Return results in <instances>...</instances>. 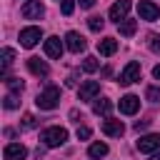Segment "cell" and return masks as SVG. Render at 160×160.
<instances>
[{"label": "cell", "instance_id": "cell-14", "mask_svg": "<svg viewBox=\"0 0 160 160\" xmlns=\"http://www.w3.org/2000/svg\"><path fill=\"white\" fill-rule=\"evenodd\" d=\"M28 70H30L32 75H38V78H48V72H50L48 62L40 60V58H28Z\"/></svg>", "mask_w": 160, "mask_h": 160}, {"label": "cell", "instance_id": "cell-31", "mask_svg": "<svg viewBox=\"0 0 160 160\" xmlns=\"http://www.w3.org/2000/svg\"><path fill=\"white\" fill-rule=\"evenodd\" d=\"M148 125H150V122H148V120H138V122H135V130H138V132H140V130H145V128H148Z\"/></svg>", "mask_w": 160, "mask_h": 160}, {"label": "cell", "instance_id": "cell-4", "mask_svg": "<svg viewBox=\"0 0 160 160\" xmlns=\"http://www.w3.org/2000/svg\"><path fill=\"white\" fill-rule=\"evenodd\" d=\"M138 12H140V20H148V22H155L160 18V8L150 0H140L138 2Z\"/></svg>", "mask_w": 160, "mask_h": 160}, {"label": "cell", "instance_id": "cell-30", "mask_svg": "<svg viewBox=\"0 0 160 160\" xmlns=\"http://www.w3.org/2000/svg\"><path fill=\"white\" fill-rule=\"evenodd\" d=\"M78 2H80V8L90 10V8H95V2H98V0H78Z\"/></svg>", "mask_w": 160, "mask_h": 160}, {"label": "cell", "instance_id": "cell-6", "mask_svg": "<svg viewBox=\"0 0 160 160\" xmlns=\"http://www.w3.org/2000/svg\"><path fill=\"white\" fill-rule=\"evenodd\" d=\"M40 40H42V30L40 28H25V30H20V45L22 48H35Z\"/></svg>", "mask_w": 160, "mask_h": 160}, {"label": "cell", "instance_id": "cell-27", "mask_svg": "<svg viewBox=\"0 0 160 160\" xmlns=\"http://www.w3.org/2000/svg\"><path fill=\"white\" fill-rule=\"evenodd\" d=\"M148 45H150V50H152V52H158V55H160V35L150 32V35H148Z\"/></svg>", "mask_w": 160, "mask_h": 160}, {"label": "cell", "instance_id": "cell-18", "mask_svg": "<svg viewBox=\"0 0 160 160\" xmlns=\"http://www.w3.org/2000/svg\"><path fill=\"white\" fill-rule=\"evenodd\" d=\"M88 155H90L92 160H98V158H105V155H108V145H105V142H92V145L88 148Z\"/></svg>", "mask_w": 160, "mask_h": 160}, {"label": "cell", "instance_id": "cell-24", "mask_svg": "<svg viewBox=\"0 0 160 160\" xmlns=\"http://www.w3.org/2000/svg\"><path fill=\"white\" fill-rule=\"evenodd\" d=\"M145 98H148L150 102H160V85H150V88L145 90Z\"/></svg>", "mask_w": 160, "mask_h": 160}, {"label": "cell", "instance_id": "cell-3", "mask_svg": "<svg viewBox=\"0 0 160 160\" xmlns=\"http://www.w3.org/2000/svg\"><path fill=\"white\" fill-rule=\"evenodd\" d=\"M22 18L25 20H40L42 15H45V5L40 2V0H28L25 5H22Z\"/></svg>", "mask_w": 160, "mask_h": 160}, {"label": "cell", "instance_id": "cell-28", "mask_svg": "<svg viewBox=\"0 0 160 160\" xmlns=\"http://www.w3.org/2000/svg\"><path fill=\"white\" fill-rule=\"evenodd\" d=\"M60 10H62V15H72V10H75V0H62Z\"/></svg>", "mask_w": 160, "mask_h": 160}, {"label": "cell", "instance_id": "cell-9", "mask_svg": "<svg viewBox=\"0 0 160 160\" xmlns=\"http://www.w3.org/2000/svg\"><path fill=\"white\" fill-rule=\"evenodd\" d=\"M130 8H132V2L130 0H118V2H112V8H110V20H115V22H122L125 20V15L130 12Z\"/></svg>", "mask_w": 160, "mask_h": 160}, {"label": "cell", "instance_id": "cell-32", "mask_svg": "<svg viewBox=\"0 0 160 160\" xmlns=\"http://www.w3.org/2000/svg\"><path fill=\"white\" fill-rule=\"evenodd\" d=\"M152 75H155V78L160 80V65H155V68H152Z\"/></svg>", "mask_w": 160, "mask_h": 160}, {"label": "cell", "instance_id": "cell-25", "mask_svg": "<svg viewBox=\"0 0 160 160\" xmlns=\"http://www.w3.org/2000/svg\"><path fill=\"white\" fill-rule=\"evenodd\" d=\"M20 125H22V130H32V128L38 125V118H35L32 112H25V118H22V122H20Z\"/></svg>", "mask_w": 160, "mask_h": 160}, {"label": "cell", "instance_id": "cell-8", "mask_svg": "<svg viewBox=\"0 0 160 160\" xmlns=\"http://www.w3.org/2000/svg\"><path fill=\"white\" fill-rule=\"evenodd\" d=\"M138 150H140V152H155V150H160V132L142 135V138L138 140Z\"/></svg>", "mask_w": 160, "mask_h": 160}, {"label": "cell", "instance_id": "cell-5", "mask_svg": "<svg viewBox=\"0 0 160 160\" xmlns=\"http://www.w3.org/2000/svg\"><path fill=\"white\" fill-rule=\"evenodd\" d=\"M120 85H132L135 80H140V62H135V60H130L125 68H122V72H120Z\"/></svg>", "mask_w": 160, "mask_h": 160}, {"label": "cell", "instance_id": "cell-7", "mask_svg": "<svg viewBox=\"0 0 160 160\" xmlns=\"http://www.w3.org/2000/svg\"><path fill=\"white\" fill-rule=\"evenodd\" d=\"M98 95H100V82H95V80H88V82H82V85H80V90H78V98H80V102L95 100Z\"/></svg>", "mask_w": 160, "mask_h": 160}, {"label": "cell", "instance_id": "cell-20", "mask_svg": "<svg viewBox=\"0 0 160 160\" xmlns=\"http://www.w3.org/2000/svg\"><path fill=\"white\" fill-rule=\"evenodd\" d=\"M0 58H2V72H8V68L15 62V50H12V48H2Z\"/></svg>", "mask_w": 160, "mask_h": 160}, {"label": "cell", "instance_id": "cell-2", "mask_svg": "<svg viewBox=\"0 0 160 160\" xmlns=\"http://www.w3.org/2000/svg\"><path fill=\"white\" fill-rule=\"evenodd\" d=\"M40 140L45 142V148H60V145H65V140H68V130L60 128V125L45 128V130L40 132Z\"/></svg>", "mask_w": 160, "mask_h": 160}, {"label": "cell", "instance_id": "cell-17", "mask_svg": "<svg viewBox=\"0 0 160 160\" xmlns=\"http://www.w3.org/2000/svg\"><path fill=\"white\" fill-rule=\"evenodd\" d=\"M110 110H112V102L110 100H105V98H100V100H95V105H92V112L95 115H110Z\"/></svg>", "mask_w": 160, "mask_h": 160}, {"label": "cell", "instance_id": "cell-10", "mask_svg": "<svg viewBox=\"0 0 160 160\" xmlns=\"http://www.w3.org/2000/svg\"><path fill=\"white\" fill-rule=\"evenodd\" d=\"M2 158L5 160H25L28 158V148L20 145V142H8L5 150H2Z\"/></svg>", "mask_w": 160, "mask_h": 160}, {"label": "cell", "instance_id": "cell-33", "mask_svg": "<svg viewBox=\"0 0 160 160\" xmlns=\"http://www.w3.org/2000/svg\"><path fill=\"white\" fill-rule=\"evenodd\" d=\"M150 160H160V152H158V155H152V158H150Z\"/></svg>", "mask_w": 160, "mask_h": 160}, {"label": "cell", "instance_id": "cell-12", "mask_svg": "<svg viewBox=\"0 0 160 160\" xmlns=\"http://www.w3.org/2000/svg\"><path fill=\"white\" fill-rule=\"evenodd\" d=\"M138 110H140V98H138V95H125V98H120V112L135 115Z\"/></svg>", "mask_w": 160, "mask_h": 160}, {"label": "cell", "instance_id": "cell-23", "mask_svg": "<svg viewBox=\"0 0 160 160\" xmlns=\"http://www.w3.org/2000/svg\"><path fill=\"white\" fill-rule=\"evenodd\" d=\"M98 65H100V62H98V58H92V55H88V58L82 60V70H85V72H95Z\"/></svg>", "mask_w": 160, "mask_h": 160}, {"label": "cell", "instance_id": "cell-26", "mask_svg": "<svg viewBox=\"0 0 160 160\" xmlns=\"http://www.w3.org/2000/svg\"><path fill=\"white\" fill-rule=\"evenodd\" d=\"M2 105H5L8 110H15V108H18V95H15V92H8V95L2 98Z\"/></svg>", "mask_w": 160, "mask_h": 160}, {"label": "cell", "instance_id": "cell-21", "mask_svg": "<svg viewBox=\"0 0 160 160\" xmlns=\"http://www.w3.org/2000/svg\"><path fill=\"white\" fill-rule=\"evenodd\" d=\"M5 85H8V90H10V92H20V90L25 88L20 78H5Z\"/></svg>", "mask_w": 160, "mask_h": 160}, {"label": "cell", "instance_id": "cell-15", "mask_svg": "<svg viewBox=\"0 0 160 160\" xmlns=\"http://www.w3.org/2000/svg\"><path fill=\"white\" fill-rule=\"evenodd\" d=\"M102 132L110 135V138H120L125 132V125H122V120H105L102 122Z\"/></svg>", "mask_w": 160, "mask_h": 160}, {"label": "cell", "instance_id": "cell-11", "mask_svg": "<svg viewBox=\"0 0 160 160\" xmlns=\"http://www.w3.org/2000/svg\"><path fill=\"white\" fill-rule=\"evenodd\" d=\"M85 38L80 35V32H75V30H70L68 35H65V48L70 50V52H82L85 50Z\"/></svg>", "mask_w": 160, "mask_h": 160}, {"label": "cell", "instance_id": "cell-1", "mask_svg": "<svg viewBox=\"0 0 160 160\" xmlns=\"http://www.w3.org/2000/svg\"><path fill=\"white\" fill-rule=\"evenodd\" d=\"M58 102H60V88H58V85H48V88L40 90L38 98H35V105H38L40 110H55Z\"/></svg>", "mask_w": 160, "mask_h": 160}, {"label": "cell", "instance_id": "cell-29", "mask_svg": "<svg viewBox=\"0 0 160 160\" xmlns=\"http://www.w3.org/2000/svg\"><path fill=\"white\" fill-rule=\"evenodd\" d=\"M88 138H90V128H85V125L78 128V140H88Z\"/></svg>", "mask_w": 160, "mask_h": 160}, {"label": "cell", "instance_id": "cell-22", "mask_svg": "<svg viewBox=\"0 0 160 160\" xmlns=\"http://www.w3.org/2000/svg\"><path fill=\"white\" fill-rule=\"evenodd\" d=\"M102 25H105V20H102V18H98V15L88 18V28H90L92 32H100V30H102Z\"/></svg>", "mask_w": 160, "mask_h": 160}, {"label": "cell", "instance_id": "cell-13", "mask_svg": "<svg viewBox=\"0 0 160 160\" xmlns=\"http://www.w3.org/2000/svg\"><path fill=\"white\" fill-rule=\"evenodd\" d=\"M45 55H48V58H52V60H58V58L62 55V40H60V38H55V35H52V38H48V40H45Z\"/></svg>", "mask_w": 160, "mask_h": 160}, {"label": "cell", "instance_id": "cell-16", "mask_svg": "<svg viewBox=\"0 0 160 160\" xmlns=\"http://www.w3.org/2000/svg\"><path fill=\"white\" fill-rule=\"evenodd\" d=\"M115 50H118V40H115V38H102V40H98V52H100V55H115Z\"/></svg>", "mask_w": 160, "mask_h": 160}, {"label": "cell", "instance_id": "cell-19", "mask_svg": "<svg viewBox=\"0 0 160 160\" xmlns=\"http://www.w3.org/2000/svg\"><path fill=\"white\" fill-rule=\"evenodd\" d=\"M120 25V35H125V38H130V35H135V30H138V22L135 20H122V22H118Z\"/></svg>", "mask_w": 160, "mask_h": 160}]
</instances>
